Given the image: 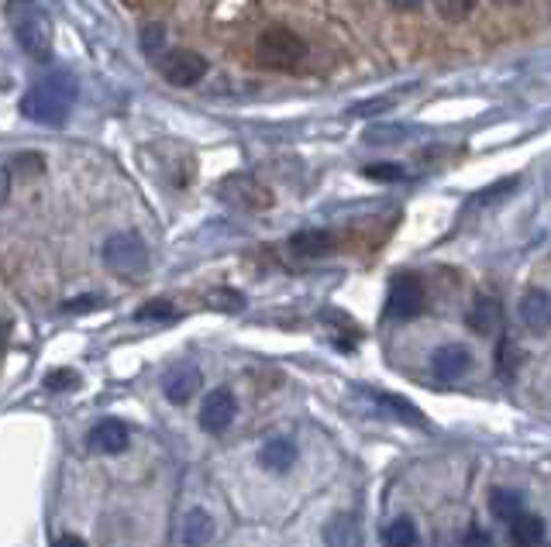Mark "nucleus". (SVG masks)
I'll list each match as a JSON object with an SVG mask.
<instances>
[{"instance_id": "1", "label": "nucleus", "mask_w": 551, "mask_h": 547, "mask_svg": "<svg viewBox=\"0 0 551 547\" xmlns=\"http://www.w3.org/2000/svg\"><path fill=\"white\" fill-rule=\"evenodd\" d=\"M76 100V80L69 73H49L38 83H31L28 93L21 97V114L35 124H49V128H59V124L69 121V111H73Z\"/></svg>"}, {"instance_id": "2", "label": "nucleus", "mask_w": 551, "mask_h": 547, "mask_svg": "<svg viewBox=\"0 0 551 547\" xmlns=\"http://www.w3.org/2000/svg\"><path fill=\"white\" fill-rule=\"evenodd\" d=\"M7 18H11V31L18 38L21 52H28L38 62L52 56V21L35 0H11Z\"/></svg>"}, {"instance_id": "3", "label": "nucleus", "mask_w": 551, "mask_h": 547, "mask_svg": "<svg viewBox=\"0 0 551 547\" xmlns=\"http://www.w3.org/2000/svg\"><path fill=\"white\" fill-rule=\"evenodd\" d=\"M255 59L259 66L266 69H276V73H293V69L304 66L307 59V42L297 35V31L276 25V28H266L255 42Z\"/></svg>"}, {"instance_id": "4", "label": "nucleus", "mask_w": 551, "mask_h": 547, "mask_svg": "<svg viewBox=\"0 0 551 547\" xmlns=\"http://www.w3.org/2000/svg\"><path fill=\"white\" fill-rule=\"evenodd\" d=\"M214 193H217V200H224L235 210H245V214H266V210H273V203H276V193L269 190L262 179H255L248 173L224 176Z\"/></svg>"}, {"instance_id": "5", "label": "nucleus", "mask_w": 551, "mask_h": 547, "mask_svg": "<svg viewBox=\"0 0 551 547\" xmlns=\"http://www.w3.org/2000/svg\"><path fill=\"white\" fill-rule=\"evenodd\" d=\"M100 259H104V265L111 272H118V276H142V272L149 269V248H145V241L138 238V234L121 231L104 241Z\"/></svg>"}, {"instance_id": "6", "label": "nucleus", "mask_w": 551, "mask_h": 547, "mask_svg": "<svg viewBox=\"0 0 551 547\" xmlns=\"http://www.w3.org/2000/svg\"><path fill=\"white\" fill-rule=\"evenodd\" d=\"M428 307V289H424L421 276L414 272H400L393 276L390 293H386V317L390 320H410Z\"/></svg>"}, {"instance_id": "7", "label": "nucleus", "mask_w": 551, "mask_h": 547, "mask_svg": "<svg viewBox=\"0 0 551 547\" xmlns=\"http://www.w3.org/2000/svg\"><path fill=\"white\" fill-rule=\"evenodd\" d=\"M155 66H159L162 80L173 87H197L207 76V59L193 49H166L155 59Z\"/></svg>"}, {"instance_id": "8", "label": "nucleus", "mask_w": 551, "mask_h": 547, "mask_svg": "<svg viewBox=\"0 0 551 547\" xmlns=\"http://www.w3.org/2000/svg\"><path fill=\"white\" fill-rule=\"evenodd\" d=\"M235 413H238L235 393H231V389H214V393H207L204 406H200V427H204L207 434H221L231 427Z\"/></svg>"}, {"instance_id": "9", "label": "nucleus", "mask_w": 551, "mask_h": 547, "mask_svg": "<svg viewBox=\"0 0 551 547\" xmlns=\"http://www.w3.org/2000/svg\"><path fill=\"white\" fill-rule=\"evenodd\" d=\"M465 324L472 327V334L479 338H493L503 324V307H500V296L496 293H479L472 300V307L465 310Z\"/></svg>"}, {"instance_id": "10", "label": "nucleus", "mask_w": 551, "mask_h": 547, "mask_svg": "<svg viewBox=\"0 0 551 547\" xmlns=\"http://www.w3.org/2000/svg\"><path fill=\"white\" fill-rule=\"evenodd\" d=\"M87 444H90V451H97V455H121V451L131 444V431H128V424L107 417V420H100V424H93V431L87 434Z\"/></svg>"}, {"instance_id": "11", "label": "nucleus", "mask_w": 551, "mask_h": 547, "mask_svg": "<svg viewBox=\"0 0 551 547\" xmlns=\"http://www.w3.org/2000/svg\"><path fill=\"white\" fill-rule=\"evenodd\" d=\"M431 369L438 379H445V382L462 379V375L472 369V351L465 345H441L431 355Z\"/></svg>"}, {"instance_id": "12", "label": "nucleus", "mask_w": 551, "mask_h": 547, "mask_svg": "<svg viewBox=\"0 0 551 547\" xmlns=\"http://www.w3.org/2000/svg\"><path fill=\"white\" fill-rule=\"evenodd\" d=\"M197 389H200V372L193 369V365H173V369L166 372V379H162V393L176 406L190 403V396L197 393Z\"/></svg>"}, {"instance_id": "13", "label": "nucleus", "mask_w": 551, "mask_h": 547, "mask_svg": "<svg viewBox=\"0 0 551 547\" xmlns=\"http://www.w3.org/2000/svg\"><path fill=\"white\" fill-rule=\"evenodd\" d=\"M521 324L531 334H548L551 331V296L548 293L531 289V293L521 296Z\"/></svg>"}, {"instance_id": "14", "label": "nucleus", "mask_w": 551, "mask_h": 547, "mask_svg": "<svg viewBox=\"0 0 551 547\" xmlns=\"http://www.w3.org/2000/svg\"><path fill=\"white\" fill-rule=\"evenodd\" d=\"M290 248H293V255H300V259H324V255L335 252L338 241L331 231H297L290 238Z\"/></svg>"}, {"instance_id": "15", "label": "nucleus", "mask_w": 551, "mask_h": 547, "mask_svg": "<svg viewBox=\"0 0 551 547\" xmlns=\"http://www.w3.org/2000/svg\"><path fill=\"white\" fill-rule=\"evenodd\" d=\"M259 461H262V468H269V472H276V475L290 472V468L297 465V444H293L290 437H273V441L262 444Z\"/></svg>"}, {"instance_id": "16", "label": "nucleus", "mask_w": 551, "mask_h": 547, "mask_svg": "<svg viewBox=\"0 0 551 547\" xmlns=\"http://www.w3.org/2000/svg\"><path fill=\"white\" fill-rule=\"evenodd\" d=\"M510 544L514 547H541L545 544V520L534 513H521L510 523Z\"/></svg>"}, {"instance_id": "17", "label": "nucleus", "mask_w": 551, "mask_h": 547, "mask_svg": "<svg viewBox=\"0 0 551 547\" xmlns=\"http://www.w3.org/2000/svg\"><path fill=\"white\" fill-rule=\"evenodd\" d=\"M490 513L500 523H514L524 513V496L517 489H493L490 492Z\"/></svg>"}, {"instance_id": "18", "label": "nucleus", "mask_w": 551, "mask_h": 547, "mask_svg": "<svg viewBox=\"0 0 551 547\" xmlns=\"http://www.w3.org/2000/svg\"><path fill=\"white\" fill-rule=\"evenodd\" d=\"M214 537V520L207 510H190L183 520V544L186 547H204Z\"/></svg>"}, {"instance_id": "19", "label": "nucleus", "mask_w": 551, "mask_h": 547, "mask_svg": "<svg viewBox=\"0 0 551 547\" xmlns=\"http://www.w3.org/2000/svg\"><path fill=\"white\" fill-rule=\"evenodd\" d=\"M369 396L379 403V410H390L393 417H400V420H403V424L428 427V420L421 417V410H417V406H410L407 400H400V396H390V393H369Z\"/></svg>"}, {"instance_id": "20", "label": "nucleus", "mask_w": 551, "mask_h": 547, "mask_svg": "<svg viewBox=\"0 0 551 547\" xmlns=\"http://www.w3.org/2000/svg\"><path fill=\"white\" fill-rule=\"evenodd\" d=\"M386 547H417V523L410 517H397L383 527Z\"/></svg>"}, {"instance_id": "21", "label": "nucleus", "mask_w": 551, "mask_h": 547, "mask_svg": "<svg viewBox=\"0 0 551 547\" xmlns=\"http://www.w3.org/2000/svg\"><path fill=\"white\" fill-rule=\"evenodd\" d=\"M324 541H328V547H352L355 541H359L352 517H348V513H338V517L324 527Z\"/></svg>"}, {"instance_id": "22", "label": "nucleus", "mask_w": 551, "mask_h": 547, "mask_svg": "<svg viewBox=\"0 0 551 547\" xmlns=\"http://www.w3.org/2000/svg\"><path fill=\"white\" fill-rule=\"evenodd\" d=\"M410 135H414V128H407V124H376V128L366 131V142L369 145H400V142H407Z\"/></svg>"}, {"instance_id": "23", "label": "nucleus", "mask_w": 551, "mask_h": 547, "mask_svg": "<svg viewBox=\"0 0 551 547\" xmlns=\"http://www.w3.org/2000/svg\"><path fill=\"white\" fill-rule=\"evenodd\" d=\"M142 52L149 59H159L162 52H166V28H162L159 21H152V25L142 28Z\"/></svg>"}, {"instance_id": "24", "label": "nucleus", "mask_w": 551, "mask_h": 547, "mask_svg": "<svg viewBox=\"0 0 551 547\" xmlns=\"http://www.w3.org/2000/svg\"><path fill=\"white\" fill-rule=\"evenodd\" d=\"M135 320H142V324H152V320H173V303L149 300L142 310H135Z\"/></svg>"}, {"instance_id": "25", "label": "nucleus", "mask_w": 551, "mask_h": 547, "mask_svg": "<svg viewBox=\"0 0 551 547\" xmlns=\"http://www.w3.org/2000/svg\"><path fill=\"white\" fill-rule=\"evenodd\" d=\"M472 4H476V0H434L438 14L441 18H448V21H462L465 14L472 11Z\"/></svg>"}, {"instance_id": "26", "label": "nucleus", "mask_w": 551, "mask_h": 547, "mask_svg": "<svg viewBox=\"0 0 551 547\" xmlns=\"http://www.w3.org/2000/svg\"><path fill=\"white\" fill-rule=\"evenodd\" d=\"M366 176L383 179V183H400L407 173H403V166H393V162H376V166H366Z\"/></svg>"}, {"instance_id": "27", "label": "nucleus", "mask_w": 551, "mask_h": 547, "mask_svg": "<svg viewBox=\"0 0 551 547\" xmlns=\"http://www.w3.org/2000/svg\"><path fill=\"white\" fill-rule=\"evenodd\" d=\"M45 386L56 389V393H62V389L80 386V375H76L73 369H56V372H49V379H45Z\"/></svg>"}, {"instance_id": "28", "label": "nucleus", "mask_w": 551, "mask_h": 547, "mask_svg": "<svg viewBox=\"0 0 551 547\" xmlns=\"http://www.w3.org/2000/svg\"><path fill=\"white\" fill-rule=\"evenodd\" d=\"M211 307H221V310H238V307H242V296H238L235 289H214V296H211Z\"/></svg>"}, {"instance_id": "29", "label": "nucleus", "mask_w": 551, "mask_h": 547, "mask_svg": "<svg viewBox=\"0 0 551 547\" xmlns=\"http://www.w3.org/2000/svg\"><path fill=\"white\" fill-rule=\"evenodd\" d=\"M514 186H517V179H503V183L496 186V190H483V193H479V197H472V200H469V210H476L479 203H486V200L503 197V193H510V190H514Z\"/></svg>"}, {"instance_id": "30", "label": "nucleus", "mask_w": 551, "mask_h": 547, "mask_svg": "<svg viewBox=\"0 0 551 547\" xmlns=\"http://www.w3.org/2000/svg\"><path fill=\"white\" fill-rule=\"evenodd\" d=\"M397 104L393 97H376L372 104H359V107H352V114L355 117H369V114H376V111H390V107Z\"/></svg>"}, {"instance_id": "31", "label": "nucleus", "mask_w": 551, "mask_h": 547, "mask_svg": "<svg viewBox=\"0 0 551 547\" xmlns=\"http://www.w3.org/2000/svg\"><path fill=\"white\" fill-rule=\"evenodd\" d=\"M462 547H493V541H490V534H486L483 527H469L465 530V537H462Z\"/></svg>"}, {"instance_id": "32", "label": "nucleus", "mask_w": 551, "mask_h": 547, "mask_svg": "<svg viewBox=\"0 0 551 547\" xmlns=\"http://www.w3.org/2000/svg\"><path fill=\"white\" fill-rule=\"evenodd\" d=\"M100 303H104L100 296H80V300H69L62 310H69V314H76V310H80V314H83V310H97Z\"/></svg>"}, {"instance_id": "33", "label": "nucleus", "mask_w": 551, "mask_h": 547, "mask_svg": "<svg viewBox=\"0 0 551 547\" xmlns=\"http://www.w3.org/2000/svg\"><path fill=\"white\" fill-rule=\"evenodd\" d=\"M52 547H87V544H83L80 537H73V534H62V537L52 541Z\"/></svg>"}, {"instance_id": "34", "label": "nucleus", "mask_w": 551, "mask_h": 547, "mask_svg": "<svg viewBox=\"0 0 551 547\" xmlns=\"http://www.w3.org/2000/svg\"><path fill=\"white\" fill-rule=\"evenodd\" d=\"M393 7H397V11H417V7L424 4V0H390Z\"/></svg>"}, {"instance_id": "35", "label": "nucleus", "mask_w": 551, "mask_h": 547, "mask_svg": "<svg viewBox=\"0 0 551 547\" xmlns=\"http://www.w3.org/2000/svg\"><path fill=\"white\" fill-rule=\"evenodd\" d=\"M496 4H517V0H496Z\"/></svg>"}, {"instance_id": "36", "label": "nucleus", "mask_w": 551, "mask_h": 547, "mask_svg": "<svg viewBox=\"0 0 551 547\" xmlns=\"http://www.w3.org/2000/svg\"><path fill=\"white\" fill-rule=\"evenodd\" d=\"M545 547H551V544H545Z\"/></svg>"}]
</instances>
